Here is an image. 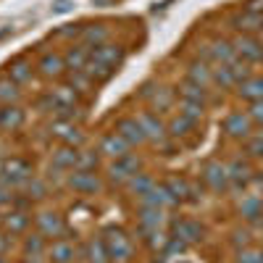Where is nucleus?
I'll list each match as a JSON object with an SVG mask.
<instances>
[{"label": "nucleus", "mask_w": 263, "mask_h": 263, "mask_svg": "<svg viewBox=\"0 0 263 263\" xmlns=\"http://www.w3.org/2000/svg\"><path fill=\"white\" fill-rule=\"evenodd\" d=\"M100 237H103L111 260H116V263H126L132 258V253H135V242H132V237L121 227H105Z\"/></svg>", "instance_id": "nucleus-1"}, {"label": "nucleus", "mask_w": 263, "mask_h": 263, "mask_svg": "<svg viewBox=\"0 0 263 263\" xmlns=\"http://www.w3.org/2000/svg\"><path fill=\"white\" fill-rule=\"evenodd\" d=\"M32 163L27 161V158H18V156H13V158H6L3 163H0V179L3 182H8L13 190L16 187H21V184H27L29 179H32Z\"/></svg>", "instance_id": "nucleus-2"}, {"label": "nucleus", "mask_w": 263, "mask_h": 263, "mask_svg": "<svg viewBox=\"0 0 263 263\" xmlns=\"http://www.w3.org/2000/svg\"><path fill=\"white\" fill-rule=\"evenodd\" d=\"M140 168H142V161L135 156V153H129V156L116 158V161L108 163L105 177H108V182H111V184H126L132 177H135V174H140Z\"/></svg>", "instance_id": "nucleus-3"}, {"label": "nucleus", "mask_w": 263, "mask_h": 263, "mask_svg": "<svg viewBox=\"0 0 263 263\" xmlns=\"http://www.w3.org/2000/svg\"><path fill=\"white\" fill-rule=\"evenodd\" d=\"M66 187L74 190L77 195H98V192H103L105 182L100 179L98 171H79V168H74L71 174H66Z\"/></svg>", "instance_id": "nucleus-4"}, {"label": "nucleus", "mask_w": 263, "mask_h": 263, "mask_svg": "<svg viewBox=\"0 0 263 263\" xmlns=\"http://www.w3.org/2000/svg\"><path fill=\"white\" fill-rule=\"evenodd\" d=\"M34 227L42 237L48 239H58V237H66V218L58 213V211H40L34 213Z\"/></svg>", "instance_id": "nucleus-5"}, {"label": "nucleus", "mask_w": 263, "mask_h": 263, "mask_svg": "<svg viewBox=\"0 0 263 263\" xmlns=\"http://www.w3.org/2000/svg\"><path fill=\"white\" fill-rule=\"evenodd\" d=\"M79 255V248L74 239L69 237H58V239H50L48 242V250H45V258L50 263H74Z\"/></svg>", "instance_id": "nucleus-6"}, {"label": "nucleus", "mask_w": 263, "mask_h": 263, "mask_svg": "<svg viewBox=\"0 0 263 263\" xmlns=\"http://www.w3.org/2000/svg\"><path fill=\"white\" fill-rule=\"evenodd\" d=\"M200 179L213 190V192H224L229 187V168L218 161H205L200 168Z\"/></svg>", "instance_id": "nucleus-7"}, {"label": "nucleus", "mask_w": 263, "mask_h": 263, "mask_svg": "<svg viewBox=\"0 0 263 263\" xmlns=\"http://www.w3.org/2000/svg\"><path fill=\"white\" fill-rule=\"evenodd\" d=\"M168 221V213L166 208H156V205H142L140 213H137V229L140 234L145 237L147 232H156V229H163Z\"/></svg>", "instance_id": "nucleus-8"}, {"label": "nucleus", "mask_w": 263, "mask_h": 263, "mask_svg": "<svg viewBox=\"0 0 263 263\" xmlns=\"http://www.w3.org/2000/svg\"><path fill=\"white\" fill-rule=\"evenodd\" d=\"M232 45H234V53H237L239 61H245V63H260L263 61V42L253 34L237 37Z\"/></svg>", "instance_id": "nucleus-9"}, {"label": "nucleus", "mask_w": 263, "mask_h": 263, "mask_svg": "<svg viewBox=\"0 0 263 263\" xmlns=\"http://www.w3.org/2000/svg\"><path fill=\"white\" fill-rule=\"evenodd\" d=\"M98 153L105 156V158H111V161H116V158L129 156L132 147H129V142L119 135V132H108V135H103L100 142H98Z\"/></svg>", "instance_id": "nucleus-10"}, {"label": "nucleus", "mask_w": 263, "mask_h": 263, "mask_svg": "<svg viewBox=\"0 0 263 263\" xmlns=\"http://www.w3.org/2000/svg\"><path fill=\"white\" fill-rule=\"evenodd\" d=\"M50 135L58 140V145H71V147H82L84 135L79 132V126H74L69 119H58L50 124Z\"/></svg>", "instance_id": "nucleus-11"}, {"label": "nucleus", "mask_w": 263, "mask_h": 263, "mask_svg": "<svg viewBox=\"0 0 263 263\" xmlns=\"http://www.w3.org/2000/svg\"><path fill=\"white\" fill-rule=\"evenodd\" d=\"M32 224V213L24 211V208H11V213L3 216V221H0V229L8 232L11 237H24L27 229Z\"/></svg>", "instance_id": "nucleus-12"}, {"label": "nucleus", "mask_w": 263, "mask_h": 263, "mask_svg": "<svg viewBox=\"0 0 263 263\" xmlns=\"http://www.w3.org/2000/svg\"><path fill=\"white\" fill-rule=\"evenodd\" d=\"M137 121H140V126H142V132H145L147 142L161 145V142L168 137V126L161 121V116H158V114H150V111L137 114Z\"/></svg>", "instance_id": "nucleus-13"}, {"label": "nucleus", "mask_w": 263, "mask_h": 263, "mask_svg": "<svg viewBox=\"0 0 263 263\" xmlns=\"http://www.w3.org/2000/svg\"><path fill=\"white\" fill-rule=\"evenodd\" d=\"M34 69H37V74L42 79H53V82L61 79L66 71H69V69H66V61H63V53H45L37 61Z\"/></svg>", "instance_id": "nucleus-14"}, {"label": "nucleus", "mask_w": 263, "mask_h": 263, "mask_svg": "<svg viewBox=\"0 0 263 263\" xmlns=\"http://www.w3.org/2000/svg\"><path fill=\"white\" fill-rule=\"evenodd\" d=\"M114 132H119V135L129 142V147H140V145L147 142V137H145V132H142L137 116H124V119H119Z\"/></svg>", "instance_id": "nucleus-15"}, {"label": "nucleus", "mask_w": 263, "mask_h": 263, "mask_svg": "<svg viewBox=\"0 0 263 263\" xmlns=\"http://www.w3.org/2000/svg\"><path fill=\"white\" fill-rule=\"evenodd\" d=\"M90 55H92L95 61L105 63L108 69H114V71H116L119 66L124 63V58H126V50H124V45H116V42H105V45L90 50Z\"/></svg>", "instance_id": "nucleus-16"}, {"label": "nucleus", "mask_w": 263, "mask_h": 263, "mask_svg": "<svg viewBox=\"0 0 263 263\" xmlns=\"http://www.w3.org/2000/svg\"><path fill=\"white\" fill-rule=\"evenodd\" d=\"M224 132H227L229 137H234V140H248L250 132H253V121H250L248 114L234 111V114H229L224 119Z\"/></svg>", "instance_id": "nucleus-17"}, {"label": "nucleus", "mask_w": 263, "mask_h": 263, "mask_svg": "<svg viewBox=\"0 0 263 263\" xmlns=\"http://www.w3.org/2000/svg\"><path fill=\"white\" fill-rule=\"evenodd\" d=\"M77 161H79V147H71V145H58L50 156V166L66 174H71L77 168Z\"/></svg>", "instance_id": "nucleus-18"}, {"label": "nucleus", "mask_w": 263, "mask_h": 263, "mask_svg": "<svg viewBox=\"0 0 263 263\" xmlns=\"http://www.w3.org/2000/svg\"><path fill=\"white\" fill-rule=\"evenodd\" d=\"M108 37H111V29H108V24H87V27H82L79 42H82L84 48L95 50V48L105 45Z\"/></svg>", "instance_id": "nucleus-19"}, {"label": "nucleus", "mask_w": 263, "mask_h": 263, "mask_svg": "<svg viewBox=\"0 0 263 263\" xmlns=\"http://www.w3.org/2000/svg\"><path fill=\"white\" fill-rule=\"evenodd\" d=\"M79 255H82V260H87V263H111V255H108V250H105L103 237L87 239V242L79 248Z\"/></svg>", "instance_id": "nucleus-20"}, {"label": "nucleus", "mask_w": 263, "mask_h": 263, "mask_svg": "<svg viewBox=\"0 0 263 263\" xmlns=\"http://www.w3.org/2000/svg\"><path fill=\"white\" fill-rule=\"evenodd\" d=\"M34 71H37V69H32V63H29L27 58H13V61L6 66V77H8L11 82H16L18 87L29 84L32 77H34Z\"/></svg>", "instance_id": "nucleus-21"}, {"label": "nucleus", "mask_w": 263, "mask_h": 263, "mask_svg": "<svg viewBox=\"0 0 263 263\" xmlns=\"http://www.w3.org/2000/svg\"><path fill=\"white\" fill-rule=\"evenodd\" d=\"M174 237L182 239L184 245L200 242L203 239V227L197 221H192V218H179V221H174Z\"/></svg>", "instance_id": "nucleus-22"}, {"label": "nucleus", "mask_w": 263, "mask_h": 263, "mask_svg": "<svg viewBox=\"0 0 263 263\" xmlns=\"http://www.w3.org/2000/svg\"><path fill=\"white\" fill-rule=\"evenodd\" d=\"M63 61H66V69H69L71 74H77V71H84V66H87V61H90V48H84L82 42H71L69 45V50L63 53Z\"/></svg>", "instance_id": "nucleus-23"}, {"label": "nucleus", "mask_w": 263, "mask_h": 263, "mask_svg": "<svg viewBox=\"0 0 263 263\" xmlns=\"http://www.w3.org/2000/svg\"><path fill=\"white\" fill-rule=\"evenodd\" d=\"M208 61H213L216 66H229L237 61V53H234V45L227 40H216L211 42V48H208Z\"/></svg>", "instance_id": "nucleus-24"}, {"label": "nucleus", "mask_w": 263, "mask_h": 263, "mask_svg": "<svg viewBox=\"0 0 263 263\" xmlns=\"http://www.w3.org/2000/svg\"><path fill=\"white\" fill-rule=\"evenodd\" d=\"M142 205H156V208H171L177 205V197L168 192L166 184H153V190L142 197Z\"/></svg>", "instance_id": "nucleus-25"}, {"label": "nucleus", "mask_w": 263, "mask_h": 263, "mask_svg": "<svg viewBox=\"0 0 263 263\" xmlns=\"http://www.w3.org/2000/svg\"><path fill=\"white\" fill-rule=\"evenodd\" d=\"M24 119H27V114L21 111L18 105H3V108H0V129H3V132L21 129V126H24Z\"/></svg>", "instance_id": "nucleus-26"}, {"label": "nucleus", "mask_w": 263, "mask_h": 263, "mask_svg": "<svg viewBox=\"0 0 263 263\" xmlns=\"http://www.w3.org/2000/svg\"><path fill=\"white\" fill-rule=\"evenodd\" d=\"M232 24L237 32L242 34H253V32H260L263 29V13H253V11H242L239 16L232 18Z\"/></svg>", "instance_id": "nucleus-27"}, {"label": "nucleus", "mask_w": 263, "mask_h": 263, "mask_svg": "<svg viewBox=\"0 0 263 263\" xmlns=\"http://www.w3.org/2000/svg\"><path fill=\"white\" fill-rule=\"evenodd\" d=\"M163 184L168 187V192H171L174 197H177V203H182V200H197L195 187H192L184 177H171V179H166Z\"/></svg>", "instance_id": "nucleus-28"}, {"label": "nucleus", "mask_w": 263, "mask_h": 263, "mask_svg": "<svg viewBox=\"0 0 263 263\" xmlns=\"http://www.w3.org/2000/svg\"><path fill=\"white\" fill-rule=\"evenodd\" d=\"M239 87V98L242 100H248V103H258V100H263V77H250V79H245L242 84H237Z\"/></svg>", "instance_id": "nucleus-29"}, {"label": "nucleus", "mask_w": 263, "mask_h": 263, "mask_svg": "<svg viewBox=\"0 0 263 263\" xmlns=\"http://www.w3.org/2000/svg\"><path fill=\"white\" fill-rule=\"evenodd\" d=\"M153 184H156V179H153L150 177V174H145V171H140V174H135V177H132L124 187L132 192V195H135V197H140V200H142V197L153 190Z\"/></svg>", "instance_id": "nucleus-30"}, {"label": "nucleus", "mask_w": 263, "mask_h": 263, "mask_svg": "<svg viewBox=\"0 0 263 263\" xmlns=\"http://www.w3.org/2000/svg\"><path fill=\"white\" fill-rule=\"evenodd\" d=\"M45 250H48V237H42L40 232L24 234V239H21V253L24 255H45Z\"/></svg>", "instance_id": "nucleus-31"}, {"label": "nucleus", "mask_w": 263, "mask_h": 263, "mask_svg": "<svg viewBox=\"0 0 263 263\" xmlns=\"http://www.w3.org/2000/svg\"><path fill=\"white\" fill-rule=\"evenodd\" d=\"M187 79L208 87V84H213V69H211L205 61H192L190 69H187Z\"/></svg>", "instance_id": "nucleus-32"}, {"label": "nucleus", "mask_w": 263, "mask_h": 263, "mask_svg": "<svg viewBox=\"0 0 263 263\" xmlns=\"http://www.w3.org/2000/svg\"><path fill=\"white\" fill-rule=\"evenodd\" d=\"M239 216H242L245 221H258V218L263 216V200L258 195L242 197V203H239Z\"/></svg>", "instance_id": "nucleus-33"}, {"label": "nucleus", "mask_w": 263, "mask_h": 263, "mask_svg": "<svg viewBox=\"0 0 263 263\" xmlns=\"http://www.w3.org/2000/svg\"><path fill=\"white\" fill-rule=\"evenodd\" d=\"M179 92H182V100H192V103H203L208 100V87L203 84H197L192 79H184V84L179 87Z\"/></svg>", "instance_id": "nucleus-34"}, {"label": "nucleus", "mask_w": 263, "mask_h": 263, "mask_svg": "<svg viewBox=\"0 0 263 263\" xmlns=\"http://www.w3.org/2000/svg\"><path fill=\"white\" fill-rule=\"evenodd\" d=\"M227 168H229V184H234V187H245V184L250 182V174H253V171H250V166H248L245 161H239V158H237V161H232Z\"/></svg>", "instance_id": "nucleus-35"}, {"label": "nucleus", "mask_w": 263, "mask_h": 263, "mask_svg": "<svg viewBox=\"0 0 263 263\" xmlns=\"http://www.w3.org/2000/svg\"><path fill=\"white\" fill-rule=\"evenodd\" d=\"M21 100V90H18V84L11 82L8 77L0 79V105H18Z\"/></svg>", "instance_id": "nucleus-36"}, {"label": "nucleus", "mask_w": 263, "mask_h": 263, "mask_svg": "<svg viewBox=\"0 0 263 263\" xmlns=\"http://www.w3.org/2000/svg\"><path fill=\"white\" fill-rule=\"evenodd\" d=\"M150 105H153V111H156V114L168 111V108L174 105V95H171L168 87H156V92L150 95Z\"/></svg>", "instance_id": "nucleus-37"}, {"label": "nucleus", "mask_w": 263, "mask_h": 263, "mask_svg": "<svg viewBox=\"0 0 263 263\" xmlns=\"http://www.w3.org/2000/svg\"><path fill=\"white\" fill-rule=\"evenodd\" d=\"M27 192V200H45L48 197V182H42V179H29L27 184H21Z\"/></svg>", "instance_id": "nucleus-38"}, {"label": "nucleus", "mask_w": 263, "mask_h": 263, "mask_svg": "<svg viewBox=\"0 0 263 263\" xmlns=\"http://www.w3.org/2000/svg\"><path fill=\"white\" fill-rule=\"evenodd\" d=\"M203 111H205L203 103H192V100H182L179 103V116H184V119H190L195 124L203 119Z\"/></svg>", "instance_id": "nucleus-39"}, {"label": "nucleus", "mask_w": 263, "mask_h": 263, "mask_svg": "<svg viewBox=\"0 0 263 263\" xmlns=\"http://www.w3.org/2000/svg\"><path fill=\"white\" fill-rule=\"evenodd\" d=\"M100 158V153L95 150H79V161H77V168L79 171H98V161Z\"/></svg>", "instance_id": "nucleus-40"}, {"label": "nucleus", "mask_w": 263, "mask_h": 263, "mask_svg": "<svg viewBox=\"0 0 263 263\" xmlns=\"http://www.w3.org/2000/svg\"><path fill=\"white\" fill-rule=\"evenodd\" d=\"M192 129H195V121H190L184 116H177L168 124V137H184L187 132H192Z\"/></svg>", "instance_id": "nucleus-41"}, {"label": "nucleus", "mask_w": 263, "mask_h": 263, "mask_svg": "<svg viewBox=\"0 0 263 263\" xmlns=\"http://www.w3.org/2000/svg\"><path fill=\"white\" fill-rule=\"evenodd\" d=\"M213 82H216L218 87H224V90H227V87H237L229 66H216V69H213Z\"/></svg>", "instance_id": "nucleus-42"}, {"label": "nucleus", "mask_w": 263, "mask_h": 263, "mask_svg": "<svg viewBox=\"0 0 263 263\" xmlns=\"http://www.w3.org/2000/svg\"><path fill=\"white\" fill-rule=\"evenodd\" d=\"M69 84L74 87V90H77V92H90V90H92V87H95V82H92L90 77H87L84 71H77V74H71V79H69Z\"/></svg>", "instance_id": "nucleus-43"}, {"label": "nucleus", "mask_w": 263, "mask_h": 263, "mask_svg": "<svg viewBox=\"0 0 263 263\" xmlns=\"http://www.w3.org/2000/svg\"><path fill=\"white\" fill-rule=\"evenodd\" d=\"M245 150H248L250 158H263V132L260 135H250L245 140Z\"/></svg>", "instance_id": "nucleus-44"}, {"label": "nucleus", "mask_w": 263, "mask_h": 263, "mask_svg": "<svg viewBox=\"0 0 263 263\" xmlns=\"http://www.w3.org/2000/svg\"><path fill=\"white\" fill-rule=\"evenodd\" d=\"M248 116H250V121H253V124H260V126H263V100L250 103V111H248Z\"/></svg>", "instance_id": "nucleus-45"}, {"label": "nucleus", "mask_w": 263, "mask_h": 263, "mask_svg": "<svg viewBox=\"0 0 263 263\" xmlns=\"http://www.w3.org/2000/svg\"><path fill=\"white\" fill-rule=\"evenodd\" d=\"M260 258H263V255H260L258 250H242L237 263H260Z\"/></svg>", "instance_id": "nucleus-46"}, {"label": "nucleus", "mask_w": 263, "mask_h": 263, "mask_svg": "<svg viewBox=\"0 0 263 263\" xmlns=\"http://www.w3.org/2000/svg\"><path fill=\"white\" fill-rule=\"evenodd\" d=\"M11 250V234L0 229V255H6Z\"/></svg>", "instance_id": "nucleus-47"}, {"label": "nucleus", "mask_w": 263, "mask_h": 263, "mask_svg": "<svg viewBox=\"0 0 263 263\" xmlns=\"http://www.w3.org/2000/svg\"><path fill=\"white\" fill-rule=\"evenodd\" d=\"M18 263H50L45 255H24V260H18Z\"/></svg>", "instance_id": "nucleus-48"}, {"label": "nucleus", "mask_w": 263, "mask_h": 263, "mask_svg": "<svg viewBox=\"0 0 263 263\" xmlns=\"http://www.w3.org/2000/svg\"><path fill=\"white\" fill-rule=\"evenodd\" d=\"M0 263H8V260H6V255H0Z\"/></svg>", "instance_id": "nucleus-49"}, {"label": "nucleus", "mask_w": 263, "mask_h": 263, "mask_svg": "<svg viewBox=\"0 0 263 263\" xmlns=\"http://www.w3.org/2000/svg\"><path fill=\"white\" fill-rule=\"evenodd\" d=\"M0 221H3V216H0Z\"/></svg>", "instance_id": "nucleus-50"}, {"label": "nucleus", "mask_w": 263, "mask_h": 263, "mask_svg": "<svg viewBox=\"0 0 263 263\" xmlns=\"http://www.w3.org/2000/svg\"><path fill=\"white\" fill-rule=\"evenodd\" d=\"M82 263H87V260H82Z\"/></svg>", "instance_id": "nucleus-51"}, {"label": "nucleus", "mask_w": 263, "mask_h": 263, "mask_svg": "<svg viewBox=\"0 0 263 263\" xmlns=\"http://www.w3.org/2000/svg\"><path fill=\"white\" fill-rule=\"evenodd\" d=\"M260 263H263V258H260Z\"/></svg>", "instance_id": "nucleus-52"}]
</instances>
